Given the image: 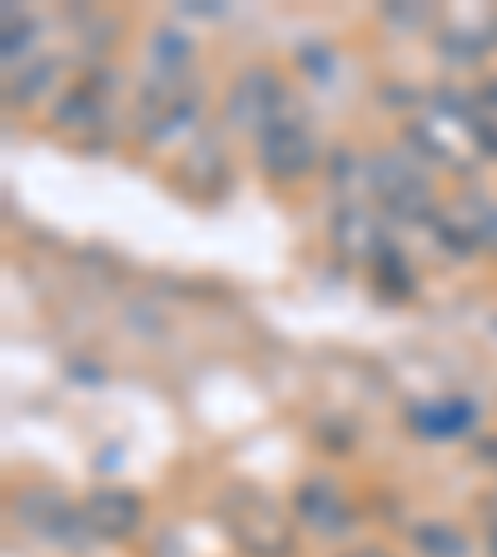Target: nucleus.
<instances>
[{
  "label": "nucleus",
  "mask_w": 497,
  "mask_h": 557,
  "mask_svg": "<svg viewBox=\"0 0 497 557\" xmlns=\"http://www.w3.org/2000/svg\"><path fill=\"white\" fill-rule=\"evenodd\" d=\"M220 518H224V533L249 557H289L294 522L284 518V508L269 493H259L249 483H234L220 498Z\"/></svg>",
  "instance_id": "1"
},
{
  "label": "nucleus",
  "mask_w": 497,
  "mask_h": 557,
  "mask_svg": "<svg viewBox=\"0 0 497 557\" xmlns=\"http://www.w3.org/2000/svg\"><path fill=\"white\" fill-rule=\"evenodd\" d=\"M413 145H418V154H428V160H438V164H473L493 139L452 100H428L413 115Z\"/></svg>",
  "instance_id": "2"
},
{
  "label": "nucleus",
  "mask_w": 497,
  "mask_h": 557,
  "mask_svg": "<svg viewBox=\"0 0 497 557\" xmlns=\"http://www.w3.org/2000/svg\"><path fill=\"white\" fill-rule=\"evenodd\" d=\"M195 110H199V90L185 75H154L135 104V125L150 145H164L195 120Z\"/></svg>",
  "instance_id": "3"
},
{
  "label": "nucleus",
  "mask_w": 497,
  "mask_h": 557,
  "mask_svg": "<svg viewBox=\"0 0 497 557\" xmlns=\"http://www.w3.org/2000/svg\"><path fill=\"white\" fill-rule=\"evenodd\" d=\"M313 129L303 125V115H278L274 125L259 129V164H264L269 180L289 185V180H303L313 170Z\"/></svg>",
  "instance_id": "4"
},
{
  "label": "nucleus",
  "mask_w": 497,
  "mask_h": 557,
  "mask_svg": "<svg viewBox=\"0 0 497 557\" xmlns=\"http://www.w3.org/2000/svg\"><path fill=\"white\" fill-rule=\"evenodd\" d=\"M15 518L30 528L35 537H46L55 547H85L90 543V528H85V512L75 503H65L55 487H30L15 498Z\"/></svg>",
  "instance_id": "5"
},
{
  "label": "nucleus",
  "mask_w": 497,
  "mask_h": 557,
  "mask_svg": "<svg viewBox=\"0 0 497 557\" xmlns=\"http://www.w3.org/2000/svg\"><path fill=\"white\" fill-rule=\"evenodd\" d=\"M369 180H373V195H378V205L388 209V214H403V220L428 214V199H433L428 180H423V170L408 164L403 154H383V160H373Z\"/></svg>",
  "instance_id": "6"
},
{
  "label": "nucleus",
  "mask_w": 497,
  "mask_h": 557,
  "mask_svg": "<svg viewBox=\"0 0 497 557\" xmlns=\"http://www.w3.org/2000/svg\"><path fill=\"white\" fill-rule=\"evenodd\" d=\"M278 115H289V100H284V85H278L274 70H244L239 85L229 90V120L239 129H264Z\"/></svg>",
  "instance_id": "7"
},
{
  "label": "nucleus",
  "mask_w": 497,
  "mask_h": 557,
  "mask_svg": "<svg viewBox=\"0 0 497 557\" xmlns=\"http://www.w3.org/2000/svg\"><path fill=\"white\" fill-rule=\"evenodd\" d=\"M294 512H299V522L319 537H338L353 528V503H348V493L334 478H309V483H299Z\"/></svg>",
  "instance_id": "8"
},
{
  "label": "nucleus",
  "mask_w": 497,
  "mask_h": 557,
  "mask_svg": "<svg viewBox=\"0 0 497 557\" xmlns=\"http://www.w3.org/2000/svg\"><path fill=\"white\" fill-rule=\"evenodd\" d=\"M80 512H85L90 537H100V543H125V537L139 533V522H145L139 498L125 493V487H100V493H90V498L80 503Z\"/></svg>",
  "instance_id": "9"
},
{
  "label": "nucleus",
  "mask_w": 497,
  "mask_h": 557,
  "mask_svg": "<svg viewBox=\"0 0 497 557\" xmlns=\"http://www.w3.org/2000/svg\"><path fill=\"white\" fill-rule=\"evenodd\" d=\"M477 408L468 398H428V404L408 408V423H413L423 438H458V433L473 429Z\"/></svg>",
  "instance_id": "10"
},
{
  "label": "nucleus",
  "mask_w": 497,
  "mask_h": 557,
  "mask_svg": "<svg viewBox=\"0 0 497 557\" xmlns=\"http://www.w3.org/2000/svg\"><path fill=\"white\" fill-rule=\"evenodd\" d=\"M334 244L348 259H373V264H378V255H383L378 220H373L363 205H344L338 209V220H334Z\"/></svg>",
  "instance_id": "11"
},
{
  "label": "nucleus",
  "mask_w": 497,
  "mask_h": 557,
  "mask_svg": "<svg viewBox=\"0 0 497 557\" xmlns=\"http://www.w3.org/2000/svg\"><path fill=\"white\" fill-rule=\"evenodd\" d=\"M55 125L70 129V135H80V129H100L104 125V85L85 81L55 104Z\"/></svg>",
  "instance_id": "12"
},
{
  "label": "nucleus",
  "mask_w": 497,
  "mask_h": 557,
  "mask_svg": "<svg viewBox=\"0 0 497 557\" xmlns=\"http://www.w3.org/2000/svg\"><path fill=\"white\" fill-rule=\"evenodd\" d=\"M413 547L423 557H468V537L443 518H428L413 528Z\"/></svg>",
  "instance_id": "13"
},
{
  "label": "nucleus",
  "mask_w": 497,
  "mask_h": 557,
  "mask_svg": "<svg viewBox=\"0 0 497 557\" xmlns=\"http://www.w3.org/2000/svg\"><path fill=\"white\" fill-rule=\"evenodd\" d=\"M189 65V40L179 30H160L154 35V70L160 75H179Z\"/></svg>",
  "instance_id": "14"
},
{
  "label": "nucleus",
  "mask_w": 497,
  "mask_h": 557,
  "mask_svg": "<svg viewBox=\"0 0 497 557\" xmlns=\"http://www.w3.org/2000/svg\"><path fill=\"white\" fill-rule=\"evenodd\" d=\"M338 557H388V553H378V547H348V553H338Z\"/></svg>",
  "instance_id": "15"
},
{
  "label": "nucleus",
  "mask_w": 497,
  "mask_h": 557,
  "mask_svg": "<svg viewBox=\"0 0 497 557\" xmlns=\"http://www.w3.org/2000/svg\"><path fill=\"white\" fill-rule=\"evenodd\" d=\"M487 547H493V557H497V522H493V533H487Z\"/></svg>",
  "instance_id": "16"
},
{
  "label": "nucleus",
  "mask_w": 497,
  "mask_h": 557,
  "mask_svg": "<svg viewBox=\"0 0 497 557\" xmlns=\"http://www.w3.org/2000/svg\"><path fill=\"white\" fill-rule=\"evenodd\" d=\"M497 443V438H493ZM483 458H487V463H497V448H483Z\"/></svg>",
  "instance_id": "17"
}]
</instances>
